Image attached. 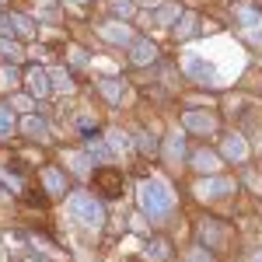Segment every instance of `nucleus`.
<instances>
[{"instance_id":"f257e3e1","label":"nucleus","mask_w":262,"mask_h":262,"mask_svg":"<svg viewBox=\"0 0 262 262\" xmlns=\"http://www.w3.org/2000/svg\"><path fill=\"white\" fill-rule=\"evenodd\" d=\"M137 196H140V210L150 221H164V217L175 210V196H171V189H168L161 179H143L140 189H137Z\"/></svg>"},{"instance_id":"6e6552de","label":"nucleus","mask_w":262,"mask_h":262,"mask_svg":"<svg viewBox=\"0 0 262 262\" xmlns=\"http://www.w3.org/2000/svg\"><path fill=\"white\" fill-rule=\"evenodd\" d=\"M95 185L101 189V196H108V200L122 196V175L116 171V168H108V164L95 171Z\"/></svg>"},{"instance_id":"20e7f679","label":"nucleus","mask_w":262,"mask_h":262,"mask_svg":"<svg viewBox=\"0 0 262 262\" xmlns=\"http://www.w3.org/2000/svg\"><path fill=\"white\" fill-rule=\"evenodd\" d=\"M234 179H227V175H206V179L196 185V196L200 200H224V196H234Z\"/></svg>"},{"instance_id":"1a4fd4ad","label":"nucleus","mask_w":262,"mask_h":262,"mask_svg":"<svg viewBox=\"0 0 262 262\" xmlns=\"http://www.w3.org/2000/svg\"><path fill=\"white\" fill-rule=\"evenodd\" d=\"M221 158H227V161H234V164L248 161V143H245L242 133H227L221 140Z\"/></svg>"},{"instance_id":"aec40b11","label":"nucleus","mask_w":262,"mask_h":262,"mask_svg":"<svg viewBox=\"0 0 262 262\" xmlns=\"http://www.w3.org/2000/svg\"><path fill=\"white\" fill-rule=\"evenodd\" d=\"M14 108L7 105V101H0V140H11L14 137Z\"/></svg>"},{"instance_id":"393cba45","label":"nucleus","mask_w":262,"mask_h":262,"mask_svg":"<svg viewBox=\"0 0 262 262\" xmlns=\"http://www.w3.org/2000/svg\"><path fill=\"white\" fill-rule=\"evenodd\" d=\"M0 56H4L7 63H21V60H25V49L7 35V39H0Z\"/></svg>"},{"instance_id":"4be33fe9","label":"nucleus","mask_w":262,"mask_h":262,"mask_svg":"<svg viewBox=\"0 0 262 262\" xmlns=\"http://www.w3.org/2000/svg\"><path fill=\"white\" fill-rule=\"evenodd\" d=\"M98 91H101V98H105V101H112V105H116V101L122 98V81H116V77H101Z\"/></svg>"},{"instance_id":"7ed1b4c3","label":"nucleus","mask_w":262,"mask_h":262,"mask_svg":"<svg viewBox=\"0 0 262 262\" xmlns=\"http://www.w3.org/2000/svg\"><path fill=\"white\" fill-rule=\"evenodd\" d=\"M182 70H185V77H192L196 84H221L217 70H213V63L203 60L200 53H185V60H182Z\"/></svg>"},{"instance_id":"2f4dec72","label":"nucleus","mask_w":262,"mask_h":262,"mask_svg":"<svg viewBox=\"0 0 262 262\" xmlns=\"http://www.w3.org/2000/svg\"><path fill=\"white\" fill-rule=\"evenodd\" d=\"M14 35V25H11V14H0V39Z\"/></svg>"},{"instance_id":"473e14b6","label":"nucleus","mask_w":262,"mask_h":262,"mask_svg":"<svg viewBox=\"0 0 262 262\" xmlns=\"http://www.w3.org/2000/svg\"><path fill=\"white\" fill-rule=\"evenodd\" d=\"M70 56H74V63H77V67H88V53H84L81 46H74V49H70Z\"/></svg>"},{"instance_id":"bb28decb","label":"nucleus","mask_w":262,"mask_h":262,"mask_svg":"<svg viewBox=\"0 0 262 262\" xmlns=\"http://www.w3.org/2000/svg\"><path fill=\"white\" fill-rule=\"evenodd\" d=\"M137 147H140L143 158H158L161 154V143H158V137H150V133H140V143Z\"/></svg>"},{"instance_id":"9b49d317","label":"nucleus","mask_w":262,"mask_h":262,"mask_svg":"<svg viewBox=\"0 0 262 262\" xmlns=\"http://www.w3.org/2000/svg\"><path fill=\"white\" fill-rule=\"evenodd\" d=\"M189 164L200 171V175H217L224 168V158L217 154V150H210V147H203V150H196L192 158H189Z\"/></svg>"},{"instance_id":"7c9ffc66","label":"nucleus","mask_w":262,"mask_h":262,"mask_svg":"<svg viewBox=\"0 0 262 262\" xmlns=\"http://www.w3.org/2000/svg\"><path fill=\"white\" fill-rule=\"evenodd\" d=\"M185 262H213V255H210V248L203 252L200 245H196V248H189V255H185Z\"/></svg>"},{"instance_id":"f03ea898","label":"nucleus","mask_w":262,"mask_h":262,"mask_svg":"<svg viewBox=\"0 0 262 262\" xmlns=\"http://www.w3.org/2000/svg\"><path fill=\"white\" fill-rule=\"evenodd\" d=\"M67 210H70V217L84 227H101L105 224V206H101L98 196H91V192H67Z\"/></svg>"},{"instance_id":"a211bd4d","label":"nucleus","mask_w":262,"mask_h":262,"mask_svg":"<svg viewBox=\"0 0 262 262\" xmlns=\"http://www.w3.org/2000/svg\"><path fill=\"white\" fill-rule=\"evenodd\" d=\"M11 25H14V35L18 39H35V32H39V25L28 18V14H21V11H11Z\"/></svg>"},{"instance_id":"dca6fc26","label":"nucleus","mask_w":262,"mask_h":262,"mask_svg":"<svg viewBox=\"0 0 262 262\" xmlns=\"http://www.w3.org/2000/svg\"><path fill=\"white\" fill-rule=\"evenodd\" d=\"M21 133L32 137V140H49V126H46V119H39L35 112H28V116L21 119Z\"/></svg>"},{"instance_id":"c9c22d12","label":"nucleus","mask_w":262,"mask_h":262,"mask_svg":"<svg viewBox=\"0 0 262 262\" xmlns=\"http://www.w3.org/2000/svg\"><path fill=\"white\" fill-rule=\"evenodd\" d=\"M0 4H4V0H0Z\"/></svg>"},{"instance_id":"6ab92c4d","label":"nucleus","mask_w":262,"mask_h":262,"mask_svg":"<svg viewBox=\"0 0 262 262\" xmlns=\"http://www.w3.org/2000/svg\"><path fill=\"white\" fill-rule=\"evenodd\" d=\"M147 259L150 262H168L171 259V242H168V238H150V242H147Z\"/></svg>"},{"instance_id":"c756f323","label":"nucleus","mask_w":262,"mask_h":262,"mask_svg":"<svg viewBox=\"0 0 262 262\" xmlns=\"http://www.w3.org/2000/svg\"><path fill=\"white\" fill-rule=\"evenodd\" d=\"M0 81L7 84V88H14V84H21V74H18V67H14V63H7V67H4V74H0Z\"/></svg>"},{"instance_id":"39448f33","label":"nucleus","mask_w":262,"mask_h":262,"mask_svg":"<svg viewBox=\"0 0 262 262\" xmlns=\"http://www.w3.org/2000/svg\"><path fill=\"white\" fill-rule=\"evenodd\" d=\"M182 126H185V133L213 137V133H217V116H213V112H203V108H189V112L182 116Z\"/></svg>"},{"instance_id":"0eeeda50","label":"nucleus","mask_w":262,"mask_h":262,"mask_svg":"<svg viewBox=\"0 0 262 262\" xmlns=\"http://www.w3.org/2000/svg\"><path fill=\"white\" fill-rule=\"evenodd\" d=\"M98 32H101V39H105V42H112V46H133V42H137L133 28H129L126 21H119V18L105 21V25H101Z\"/></svg>"},{"instance_id":"423d86ee","label":"nucleus","mask_w":262,"mask_h":262,"mask_svg":"<svg viewBox=\"0 0 262 262\" xmlns=\"http://www.w3.org/2000/svg\"><path fill=\"white\" fill-rule=\"evenodd\" d=\"M234 18L242 21V28H245L248 39L262 42V11H259V7H252V4H238V7H234Z\"/></svg>"},{"instance_id":"f3484780","label":"nucleus","mask_w":262,"mask_h":262,"mask_svg":"<svg viewBox=\"0 0 262 262\" xmlns=\"http://www.w3.org/2000/svg\"><path fill=\"white\" fill-rule=\"evenodd\" d=\"M168 161L171 164L185 161V129H171L168 133Z\"/></svg>"},{"instance_id":"ddd939ff","label":"nucleus","mask_w":262,"mask_h":262,"mask_svg":"<svg viewBox=\"0 0 262 262\" xmlns=\"http://www.w3.org/2000/svg\"><path fill=\"white\" fill-rule=\"evenodd\" d=\"M129 63H133V67H150V63H158V46L150 39H137L129 46Z\"/></svg>"},{"instance_id":"b1692460","label":"nucleus","mask_w":262,"mask_h":262,"mask_svg":"<svg viewBox=\"0 0 262 262\" xmlns=\"http://www.w3.org/2000/svg\"><path fill=\"white\" fill-rule=\"evenodd\" d=\"M221 221H203V227H200V238L206 242V248H217L221 245V238H224V231L217 227Z\"/></svg>"},{"instance_id":"2eb2a0df","label":"nucleus","mask_w":262,"mask_h":262,"mask_svg":"<svg viewBox=\"0 0 262 262\" xmlns=\"http://www.w3.org/2000/svg\"><path fill=\"white\" fill-rule=\"evenodd\" d=\"M84 150H88V158H91V161H98V164H112V158H116V150H112L105 140H98V137H88Z\"/></svg>"},{"instance_id":"cd10ccee","label":"nucleus","mask_w":262,"mask_h":262,"mask_svg":"<svg viewBox=\"0 0 262 262\" xmlns=\"http://www.w3.org/2000/svg\"><path fill=\"white\" fill-rule=\"evenodd\" d=\"M133 11H137V4H133V0H112V14H116V18H133Z\"/></svg>"},{"instance_id":"5701e85b","label":"nucleus","mask_w":262,"mask_h":262,"mask_svg":"<svg viewBox=\"0 0 262 262\" xmlns=\"http://www.w3.org/2000/svg\"><path fill=\"white\" fill-rule=\"evenodd\" d=\"M49 81H53V91H74V74L70 70H63V67H56V70H49Z\"/></svg>"},{"instance_id":"9d476101","label":"nucleus","mask_w":262,"mask_h":262,"mask_svg":"<svg viewBox=\"0 0 262 262\" xmlns=\"http://www.w3.org/2000/svg\"><path fill=\"white\" fill-rule=\"evenodd\" d=\"M25 84H28V95H32V98H49V95H53L49 70H42V67H32V70L25 74Z\"/></svg>"},{"instance_id":"f8f14e48","label":"nucleus","mask_w":262,"mask_h":262,"mask_svg":"<svg viewBox=\"0 0 262 262\" xmlns=\"http://www.w3.org/2000/svg\"><path fill=\"white\" fill-rule=\"evenodd\" d=\"M39 182L46 185V196H53V200H60V196H67V175H63L60 168H42L39 171Z\"/></svg>"},{"instance_id":"412c9836","label":"nucleus","mask_w":262,"mask_h":262,"mask_svg":"<svg viewBox=\"0 0 262 262\" xmlns=\"http://www.w3.org/2000/svg\"><path fill=\"white\" fill-rule=\"evenodd\" d=\"M196 32H200V18H196V14H182V18L175 21V35H179L182 42L192 39Z\"/></svg>"},{"instance_id":"c85d7f7f","label":"nucleus","mask_w":262,"mask_h":262,"mask_svg":"<svg viewBox=\"0 0 262 262\" xmlns=\"http://www.w3.org/2000/svg\"><path fill=\"white\" fill-rule=\"evenodd\" d=\"M108 147L119 154V150H126V147H129V137H126L122 129H108Z\"/></svg>"},{"instance_id":"a878e982","label":"nucleus","mask_w":262,"mask_h":262,"mask_svg":"<svg viewBox=\"0 0 262 262\" xmlns=\"http://www.w3.org/2000/svg\"><path fill=\"white\" fill-rule=\"evenodd\" d=\"M67 161H70V171H74L77 179H84V175L91 171V158H88V150H74Z\"/></svg>"},{"instance_id":"f704fd0d","label":"nucleus","mask_w":262,"mask_h":262,"mask_svg":"<svg viewBox=\"0 0 262 262\" xmlns=\"http://www.w3.org/2000/svg\"><path fill=\"white\" fill-rule=\"evenodd\" d=\"M70 4H88V0H70Z\"/></svg>"},{"instance_id":"4468645a","label":"nucleus","mask_w":262,"mask_h":262,"mask_svg":"<svg viewBox=\"0 0 262 262\" xmlns=\"http://www.w3.org/2000/svg\"><path fill=\"white\" fill-rule=\"evenodd\" d=\"M182 18V7H179V0H168L164 7H158L154 14H150V21L158 25V28H175V21Z\"/></svg>"},{"instance_id":"72a5a7b5","label":"nucleus","mask_w":262,"mask_h":262,"mask_svg":"<svg viewBox=\"0 0 262 262\" xmlns=\"http://www.w3.org/2000/svg\"><path fill=\"white\" fill-rule=\"evenodd\" d=\"M252 262H262V252H259V255H255V259H252Z\"/></svg>"}]
</instances>
